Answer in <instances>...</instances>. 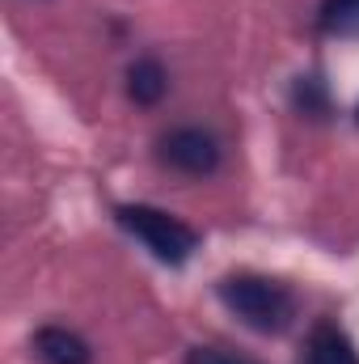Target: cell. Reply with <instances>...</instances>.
Segmentation results:
<instances>
[{
	"label": "cell",
	"instance_id": "6da1fadb",
	"mask_svg": "<svg viewBox=\"0 0 359 364\" xmlns=\"http://www.w3.org/2000/svg\"><path fill=\"white\" fill-rule=\"evenodd\" d=\"M220 301L254 331H283L296 314V301L292 292L279 284V279H267V275H228L220 279Z\"/></svg>",
	"mask_w": 359,
	"mask_h": 364
},
{
	"label": "cell",
	"instance_id": "7a4b0ae2",
	"mask_svg": "<svg viewBox=\"0 0 359 364\" xmlns=\"http://www.w3.org/2000/svg\"><path fill=\"white\" fill-rule=\"evenodd\" d=\"M118 225L127 233H136L161 263H186L194 250H199V233L178 220L174 212H161V208H148V203H123L118 212Z\"/></svg>",
	"mask_w": 359,
	"mask_h": 364
},
{
	"label": "cell",
	"instance_id": "3957f363",
	"mask_svg": "<svg viewBox=\"0 0 359 364\" xmlns=\"http://www.w3.org/2000/svg\"><path fill=\"white\" fill-rule=\"evenodd\" d=\"M161 161L174 166L178 174L190 178H207L220 170V144L211 132L203 127H174L165 140H161Z\"/></svg>",
	"mask_w": 359,
	"mask_h": 364
},
{
	"label": "cell",
	"instance_id": "277c9868",
	"mask_svg": "<svg viewBox=\"0 0 359 364\" xmlns=\"http://www.w3.org/2000/svg\"><path fill=\"white\" fill-rule=\"evenodd\" d=\"M34 356L43 364H93V348L68 326H38Z\"/></svg>",
	"mask_w": 359,
	"mask_h": 364
},
{
	"label": "cell",
	"instance_id": "5b68a950",
	"mask_svg": "<svg viewBox=\"0 0 359 364\" xmlns=\"http://www.w3.org/2000/svg\"><path fill=\"white\" fill-rule=\"evenodd\" d=\"M165 90H170V73H165L161 60L140 55V60L127 68V97H131L136 106H157V102L165 97Z\"/></svg>",
	"mask_w": 359,
	"mask_h": 364
},
{
	"label": "cell",
	"instance_id": "8992f818",
	"mask_svg": "<svg viewBox=\"0 0 359 364\" xmlns=\"http://www.w3.org/2000/svg\"><path fill=\"white\" fill-rule=\"evenodd\" d=\"M300 364H359V356H355V348H351V339H347L338 326L321 322V326L309 331L304 360Z\"/></svg>",
	"mask_w": 359,
	"mask_h": 364
},
{
	"label": "cell",
	"instance_id": "52a82bcc",
	"mask_svg": "<svg viewBox=\"0 0 359 364\" xmlns=\"http://www.w3.org/2000/svg\"><path fill=\"white\" fill-rule=\"evenodd\" d=\"M321 30L326 34H359V0H326L321 4Z\"/></svg>",
	"mask_w": 359,
	"mask_h": 364
},
{
	"label": "cell",
	"instance_id": "ba28073f",
	"mask_svg": "<svg viewBox=\"0 0 359 364\" xmlns=\"http://www.w3.org/2000/svg\"><path fill=\"white\" fill-rule=\"evenodd\" d=\"M292 97H296V106H300L304 114H313V119H317V114H326V90H321V81H317V77H300Z\"/></svg>",
	"mask_w": 359,
	"mask_h": 364
},
{
	"label": "cell",
	"instance_id": "9c48e42d",
	"mask_svg": "<svg viewBox=\"0 0 359 364\" xmlns=\"http://www.w3.org/2000/svg\"><path fill=\"white\" fill-rule=\"evenodd\" d=\"M186 364H254V360H245L237 352H224V348H190Z\"/></svg>",
	"mask_w": 359,
	"mask_h": 364
}]
</instances>
